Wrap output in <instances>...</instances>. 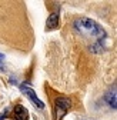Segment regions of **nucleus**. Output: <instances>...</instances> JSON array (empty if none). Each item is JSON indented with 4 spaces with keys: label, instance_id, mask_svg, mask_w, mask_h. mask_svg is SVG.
<instances>
[{
    "label": "nucleus",
    "instance_id": "obj_8",
    "mask_svg": "<svg viewBox=\"0 0 117 120\" xmlns=\"http://www.w3.org/2000/svg\"><path fill=\"white\" fill-rule=\"evenodd\" d=\"M0 70H2V71L6 70V66H4V63H3V60H0Z\"/></svg>",
    "mask_w": 117,
    "mask_h": 120
},
{
    "label": "nucleus",
    "instance_id": "obj_2",
    "mask_svg": "<svg viewBox=\"0 0 117 120\" xmlns=\"http://www.w3.org/2000/svg\"><path fill=\"white\" fill-rule=\"evenodd\" d=\"M71 107V100L67 97H57L54 100V106H53V117L54 120H62L66 113Z\"/></svg>",
    "mask_w": 117,
    "mask_h": 120
},
{
    "label": "nucleus",
    "instance_id": "obj_4",
    "mask_svg": "<svg viewBox=\"0 0 117 120\" xmlns=\"http://www.w3.org/2000/svg\"><path fill=\"white\" fill-rule=\"evenodd\" d=\"M13 114H14V117H16V120H29V117H30V114H29V110H27L24 106H22V104L14 106Z\"/></svg>",
    "mask_w": 117,
    "mask_h": 120
},
{
    "label": "nucleus",
    "instance_id": "obj_3",
    "mask_svg": "<svg viewBox=\"0 0 117 120\" xmlns=\"http://www.w3.org/2000/svg\"><path fill=\"white\" fill-rule=\"evenodd\" d=\"M20 92L29 99V100H30L33 104H34V106L36 107H39V109H43V107H44V103H43L39 97H37V94H36V92H34V90L32 89V87H29V86H24V84H22L20 86Z\"/></svg>",
    "mask_w": 117,
    "mask_h": 120
},
{
    "label": "nucleus",
    "instance_id": "obj_9",
    "mask_svg": "<svg viewBox=\"0 0 117 120\" xmlns=\"http://www.w3.org/2000/svg\"><path fill=\"white\" fill-rule=\"evenodd\" d=\"M3 59H4V54H3V53H0V60H3Z\"/></svg>",
    "mask_w": 117,
    "mask_h": 120
},
{
    "label": "nucleus",
    "instance_id": "obj_1",
    "mask_svg": "<svg viewBox=\"0 0 117 120\" xmlns=\"http://www.w3.org/2000/svg\"><path fill=\"white\" fill-rule=\"evenodd\" d=\"M73 29L87 41H91L89 44V49L93 53H101L104 50V41L107 40V33L96 20L89 17H79L73 23Z\"/></svg>",
    "mask_w": 117,
    "mask_h": 120
},
{
    "label": "nucleus",
    "instance_id": "obj_5",
    "mask_svg": "<svg viewBox=\"0 0 117 120\" xmlns=\"http://www.w3.org/2000/svg\"><path fill=\"white\" fill-rule=\"evenodd\" d=\"M58 23H60V14H58L57 11H53L50 16L47 17V20H46V26H47V29H56V27H58Z\"/></svg>",
    "mask_w": 117,
    "mask_h": 120
},
{
    "label": "nucleus",
    "instance_id": "obj_7",
    "mask_svg": "<svg viewBox=\"0 0 117 120\" xmlns=\"http://www.w3.org/2000/svg\"><path fill=\"white\" fill-rule=\"evenodd\" d=\"M6 116H7V110H3L2 113H0V120H3V119H6Z\"/></svg>",
    "mask_w": 117,
    "mask_h": 120
},
{
    "label": "nucleus",
    "instance_id": "obj_6",
    "mask_svg": "<svg viewBox=\"0 0 117 120\" xmlns=\"http://www.w3.org/2000/svg\"><path fill=\"white\" fill-rule=\"evenodd\" d=\"M104 101L109 104L111 109H116V106H117V100H116V86L111 87L110 92L106 93V96H104Z\"/></svg>",
    "mask_w": 117,
    "mask_h": 120
}]
</instances>
